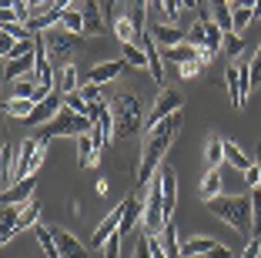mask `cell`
<instances>
[{
  "label": "cell",
  "mask_w": 261,
  "mask_h": 258,
  "mask_svg": "<svg viewBox=\"0 0 261 258\" xmlns=\"http://www.w3.org/2000/svg\"><path fill=\"white\" fill-rule=\"evenodd\" d=\"M241 258H261V238H248L245 251H241Z\"/></svg>",
  "instance_id": "obj_47"
},
{
  "label": "cell",
  "mask_w": 261,
  "mask_h": 258,
  "mask_svg": "<svg viewBox=\"0 0 261 258\" xmlns=\"http://www.w3.org/2000/svg\"><path fill=\"white\" fill-rule=\"evenodd\" d=\"M121 218H124V201H121V205H117L114 212H111L108 218L97 225V231L91 235V251H94V248H104V245H108V238L114 235L117 228H121Z\"/></svg>",
  "instance_id": "obj_12"
},
{
  "label": "cell",
  "mask_w": 261,
  "mask_h": 258,
  "mask_svg": "<svg viewBox=\"0 0 261 258\" xmlns=\"http://www.w3.org/2000/svg\"><path fill=\"white\" fill-rule=\"evenodd\" d=\"M84 27H87V34L91 37H100V34L108 31V24H104V17H100V4L97 0H84Z\"/></svg>",
  "instance_id": "obj_18"
},
{
  "label": "cell",
  "mask_w": 261,
  "mask_h": 258,
  "mask_svg": "<svg viewBox=\"0 0 261 258\" xmlns=\"http://www.w3.org/2000/svg\"><path fill=\"white\" fill-rule=\"evenodd\" d=\"M147 242H151V258H168V251H164V242H161V235H147Z\"/></svg>",
  "instance_id": "obj_46"
},
{
  "label": "cell",
  "mask_w": 261,
  "mask_h": 258,
  "mask_svg": "<svg viewBox=\"0 0 261 258\" xmlns=\"http://www.w3.org/2000/svg\"><path fill=\"white\" fill-rule=\"evenodd\" d=\"M34 107H37V101H31V98H10L7 104H4V111H7L10 118H20V121H31Z\"/></svg>",
  "instance_id": "obj_26"
},
{
  "label": "cell",
  "mask_w": 261,
  "mask_h": 258,
  "mask_svg": "<svg viewBox=\"0 0 261 258\" xmlns=\"http://www.w3.org/2000/svg\"><path fill=\"white\" fill-rule=\"evenodd\" d=\"M91 131H94V121H91V118H84V114L67 111V107H64L54 121L40 128L37 137L44 141V145H50L54 137H81V134H91Z\"/></svg>",
  "instance_id": "obj_4"
},
{
  "label": "cell",
  "mask_w": 261,
  "mask_h": 258,
  "mask_svg": "<svg viewBox=\"0 0 261 258\" xmlns=\"http://www.w3.org/2000/svg\"><path fill=\"white\" fill-rule=\"evenodd\" d=\"M31 231L37 235V245L44 248V255H47V258H61V248H57V238H54V228H47V225H34Z\"/></svg>",
  "instance_id": "obj_24"
},
{
  "label": "cell",
  "mask_w": 261,
  "mask_h": 258,
  "mask_svg": "<svg viewBox=\"0 0 261 258\" xmlns=\"http://www.w3.org/2000/svg\"><path fill=\"white\" fill-rule=\"evenodd\" d=\"M188 44H194V51H198V47H211L207 44V31H204V20H198L191 27V31H188Z\"/></svg>",
  "instance_id": "obj_39"
},
{
  "label": "cell",
  "mask_w": 261,
  "mask_h": 258,
  "mask_svg": "<svg viewBox=\"0 0 261 258\" xmlns=\"http://www.w3.org/2000/svg\"><path fill=\"white\" fill-rule=\"evenodd\" d=\"M204 67H207V61H201V57H198V61H188V64H181V67H177V74L185 77V81H191V77H198Z\"/></svg>",
  "instance_id": "obj_42"
},
{
  "label": "cell",
  "mask_w": 261,
  "mask_h": 258,
  "mask_svg": "<svg viewBox=\"0 0 261 258\" xmlns=\"http://www.w3.org/2000/svg\"><path fill=\"white\" fill-rule=\"evenodd\" d=\"M37 218H40V201H37V198H31V201L23 205V212H20L17 231H23V228H34V225H37Z\"/></svg>",
  "instance_id": "obj_31"
},
{
  "label": "cell",
  "mask_w": 261,
  "mask_h": 258,
  "mask_svg": "<svg viewBox=\"0 0 261 258\" xmlns=\"http://www.w3.org/2000/svg\"><path fill=\"white\" fill-rule=\"evenodd\" d=\"M121 231H114V235L108 238V245H104V258H121Z\"/></svg>",
  "instance_id": "obj_43"
},
{
  "label": "cell",
  "mask_w": 261,
  "mask_h": 258,
  "mask_svg": "<svg viewBox=\"0 0 261 258\" xmlns=\"http://www.w3.org/2000/svg\"><path fill=\"white\" fill-rule=\"evenodd\" d=\"M111 114H114V141H127L144 128V114H141V101L134 94H117L111 101Z\"/></svg>",
  "instance_id": "obj_3"
},
{
  "label": "cell",
  "mask_w": 261,
  "mask_h": 258,
  "mask_svg": "<svg viewBox=\"0 0 261 258\" xmlns=\"http://www.w3.org/2000/svg\"><path fill=\"white\" fill-rule=\"evenodd\" d=\"M161 57H164V64H188V61H198V51H194V44H177V47H168V51H161Z\"/></svg>",
  "instance_id": "obj_21"
},
{
  "label": "cell",
  "mask_w": 261,
  "mask_h": 258,
  "mask_svg": "<svg viewBox=\"0 0 261 258\" xmlns=\"http://www.w3.org/2000/svg\"><path fill=\"white\" fill-rule=\"evenodd\" d=\"M215 248H218L215 238H191V242H185V258H191V255H211Z\"/></svg>",
  "instance_id": "obj_34"
},
{
  "label": "cell",
  "mask_w": 261,
  "mask_h": 258,
  "mask_svg": "<svg viewBox=\"0 0 261 258\" xmlns=\"http://www.w3.org/2000/svg\"><path fill=\"white\" fill-rule=\"evenodd\" d=\"M234 4H238V7H251L254 10V4H258V0H234Z\"/></svg>",
  "instance_id": "obj_53"
},
{
  "label": "cell",
  "mask_w": 261,
  "mask_h": 258,
  "mask_svg": "<svg viewBox=\"0 0 261 258\" xmlns=\"http://www.w3.org/2000/svg\"><path fill=\"white\" fill-rule=\"evenodd\" d=\"M14 98L37 101V81H34V77H20V81H14Z\"/></svg>",
  "instance_id": "obj_35"
},
{
  "label": "cell",
  "mask_w": 261,
  "mask_h": 258,
  "mask_svg": "<svg viewBox=\"0 0 261 258\" xmlns=\"http://www.w3.org/2000/svg\"><path fill=\"white\" fill-rule=\"evenodd\" d=\"M37 67V57L34 54H27V57H14V61H7V71H4V77L7 81H20V77H27V71Z\"/></svg>",
  "instance_id": "obj_25"
},
{
  "label": "cell",
  "mask_w": 261,
  "mask_h": 258,
  "mask_svg": "<svg viewBox=\"0 0 261 258\" xmlns=\"http://www.w3.org/2000/svg\"><path fill=\"white\" fill-rule=\"evenodd\" d=\"M251 20H254V10L251 7H234V34H241Z\"/></svg>",
  "instance_id": "obj_41"
},
{
  "label": "cell",
  "mask_w": 261,
  "mask_h": 258,
  "mask_svg": "<svg viewBox=\"0 0 261 258\" xmlns=\"http://www.w3.org/2000/svg\"><path fill=\"white\" fill-rule=\"evenodd\" d=\"M61 111H64V94L54 91L50 98L37 101V107H34V114H31V124H50Z\"/></svg>",
  "instance_id": "obj_11"
},
{
  "label": "cell",
  "mask_w": 261,
  "mask_h": 258,
  "mask_svg": "<svg viewBox=\"0 0 261 258\" xmlns=\"http://www.w3.org/2000/svg\"><path fill=\"white\" fill-rule=\"evenodd\" d=\"M44 44H47V57H50L54 67L61 71V67H67V64H70V57H74V51H77V34L57 27V31H50L44 37Z\"/></svg>",
  "instance_id": "obj_7"
},
{
  "label": "cell",
  "mask_w": 261,
  "mask_h": 258,
  "mask_svg": "<svg viewBox=\"0 0 261 258\" xmlns=\"http://www.w3.org/2000/svg\"><path fill=\"white\" fill-rule=\"evenodd\" d=\"M224 161H228L231 168H238L241 175H245L248 168H254V158H248V154L241 151V148L234 145V141H228V137H224Z\"/></svg>",
  "instance_id": "obj_22"
},
{
  "label": "cell",
  "mask_w": 261,
  "mask_h": 258,
  "mask_svg": "<svg viewBox=\"0 0 261 258\" xmlns=\"http://www.w3.org/2000/svg\"><path fill=\"white\" fill-rule=\"evenodd\" d=\"M81 84H77V67L74 64H67V67H61L57 71V91L61 94H74Z\"/></svg>",
  "instance_id": "obj_29"
},
{
  "label": "cell",
  "mask_w": 261,
  "mask_h": 258,
  "mask_svg": "<svg viewBox=\"0 0 261 258\" xmlns=\"http://www.w3.org/2000/svg\"><path fill=\"white\" fill-rule=\"evenodd\" d=\"M141 47H144V54H147V74H151V81L164 84V57H161V47H158V40H154L151 31L141 37Z\"/></svg>",
  "instance_id": "obj_10"
},
{
  "label": "cell",
  "mask_w": 261,
  "mask_h": 258,
  "mask_svg": "<svg viewBox=\"0 0 261 258\" xmlns=\"http://www.w3.org/2000/svg\"><path fill=\"white\" fill-rule=\"evenodd\" d=\"M34 184H37V178H23V181L10 184V188H4V205H27L34 195Z\"/></svg>",
  "instance_id": "obj_17"
},
{
  "label": "cell",
  "mask_w": 261,
  "mask_h": 258,
  "mask_svg": "<svg viewBox=\"0 0 261 258\" xmlns=\"http://www.w3.org/2000/svg\"><path fill=\"white\" fill-rule=\"evenodd\" d=\"M77 94L87 101V104H104V94H100V84H91V81H84L81 87H77Z\"/></svg>",
  "instance_id": "obj_37"
},
{
  "label": "cell",
  "mask_w": 261,
  "mask_h": 258,
  "mask_svg": "<svg viewBox=\"0 0 261 258\" xmlns=\"http://www.w3.org/2000/svg\"><path fill=\"white\" fill-rule=\"evenodd\" d=\"M144 221V205H141V198H138V191H130L127 198H124V218H121V235H127V231H134V228Z\"/></svg>",
  "instance_id": "obj_13"
},
{
  "label": "cell",
  "mask_w": 261,
  "mask_h": 258,
  "mask_svg": "<svg viewBox=\"0 0 261 258\" xmlns=\"http://www.w3.org/2000/svg\"><path fill=\"white\" fill-rule=\"evenodd\" d=\"M121 4H124V0H104V10H108V14H114Z\"/></svg>",
  "instance_id": "obj_51"
},
{
  "label": "cell",
  "mask_w": 261,
  "mask_h": 258,
  "mask_svg": "<svg viewBox=\"0 0 261 258\" xmlns=\"http://www.w3.org/2000/svg\"><path fill=\"white\" fill-rule=\"evenodd\" d=\"M44 151H47V145L40 141V137H27V141H23V145L17 148L14 184H17V181H23V178H31V175H37L40 161H44Z\"/></svg>",
  "instance_id": "obj_6"
},
{
  "label": "cell",
  "mask_w": 261,
  "mask_h": 258,
  "mask_svg": "<svg viewBox=\"0 0 261 258\" xmlns=\"http://www.w3.org/2000/svg\"><path fill=\"white\" fill-rule=\"evenodd\" d=\"M54 238H57V248H61V258H91V248L81 245L70 231L64 228H54Z\"/></svg>",
  "instance_id": "obj_16"
},
{
  "label": "cell",
  "mask_w": 261,
  "mask_h": 258,
  "mask_svg": "<svg viewBox=\"0 0 261 258\" xmlns=\"http://www.w3.org/2000/svg\"><path fill=\"white\" fill-rule=\"evenodd\" d=\"M204 161H207V171H211V168H221V161H224V137H218V134L207 137Z\"/></svg>",
  "instance_id": "obj_28"
},
{
  "label": "cell",
  "mask_w": 261,
  "mask_h": 258,
  "mask_svg": "<svg viewBox=\"0 0 261 258\" xmlns=\"http://www.w3.org/2000/svg\"><path fill=\"white\" fill-rule=\"evenodd\" d=\"M221 47H224V57H231V61H234V57L245 51V40H241V34L231 31V34H224V44Z\"/></svg>",
  "instance_id": "obj_36"
},
{
  "label": "cell",
  "mask_w": 261,
  "mask_h": 258,
  "mask_svg": "<svg viewBox=\"0 0 261 258\" xmlns=\"http://www.w3.org/2000/svg\"><path fill=\"white\" fill-rule=\"evenodd\" d=\"M147 31L154 34V40H158V47L161 51H168V47H177V44H185V31L181 27H174V24H147Z\"/></svg>",
  "instance_id": "obj_15"
},
{
  "label": "cell",
  "mask_w": 261,
  "mask_h": 258,
  "mask_svg": "<svg viewBox=\"0 0 261 258\" xmlns=\"http://www.w3.org/2000/svg\"><path fill=\"white\" fill-rule=\"evenodd\" d=\"M4 34H7V37H14V40H31L34 37L31 27H27V24H17V20H7V24H4Z\"/></svg>",
  "instance_id": "obj_38"
},
{
  "label": "cell",
  "mask_w": 261,
  "mask_h": 258,
  "mask_svg": "<svg viewBox=\"0 0 261 258\" xmlns=\"http://www.w3.org/2000/svg\"><path fill=\"white\" fill-rule=\"evenodd\" d=\"M64 107H67V111H77V114H84L87 118V111H91V104H87L84 98H81V94H64Z\"/></svg>",
  "instance_id": "obj_40"
},
{
  "label": "cell",
  "mask_w": 261,
  "mask_h": 258,
  "mask_svg": "<svg viewBox=\"0 0 261 258\" xmlns=\"http://www.w3.org/2000/svg\"><path fill=\"white\" fill-rule=\"evenodd\" d=\"M224 81H228L231 104L241 111L245 101H248V91H251V61H231L228 67H224Z\"/></svg>",
  "instance_id": "obj_5"
},
{
  "label": "cell",
  "mask_w": 261,
  "mask_h": 258,
  "mask_svg": "<svg viewBox=\"0 0 261 258\" xmlns=\"http://www.w3.org/2000/svg\"><path fill=\"white\" fill-rule=\"evenodd\" d=\"M211 20H215L224 34L234 31V10L228 7V0H211Z\"/></svg>",
  "instance_id": "obj_20"
},
{
  "label": "cell",
  "mask_w": 261,
  "mask_h": 258,
  "mask_svg": "<svg viewBox=\"0 0 261 258\" xmlns=\"http://www.w3.org/2000/svg\"><path fill=\"white\" fill-rule=\"evenodd\" d=\"M124 71H127V61H124V57H121V61H100V64H94V67H91L87 81H91V84H100V87H104L108 81H117Z\"/></svg>",
  "instance_id": "obj_14"
},
{
  "label": "cell",
  "mask_w": 261,
  "mask_h": 258,
  "mask_svg": "<svg viewBox=\"0 0 261 258\" xmlns=\"http://www.w3.org/2000/svg\"><path fill=\"white\" fill-rule=\"evenodd\" d=\"M134 258H151V242H147V231H144V235H138V242H134Z\"/></svg>",
  "instance_id": "obj_44"
},
{
  "label": "cell",
  "mask_w": 261,
  "mask_h": 258,
  "mask_svg": "<svg viewBox=\"0 0 261 258\" xmlns=\"http://www.w3.org/2000/svg\"><path fill=\"white\" fill-rule=\"evenodd\" d=\"M161 242H164V251H168V258H185V245L177 242L174 218H171V221H164V228H161Z\"/></svg>",
  "instance_id": "obj_23"
},
{
  "label": "cell",
  "mask_w": 261,
  "mask_h": 258,
  "mask_svg": "<svg viewBox=\"0 0 261 258\" xmlns=\"http://www.w3.org/2000/svg\"><path fill=\"white\" fill-rule=\"evenodd\" d=\"M207 258H238V255H234V251H231V248H224V245H218V248L211 251V255H207Z\"/></svg>",
  "instance_id": "obj_49"
},
{
  "label": "cell",
  "mask_w": 261,
  "mask_h": 258,
  "mask_svg": "<svg viewBox=\"0 0 261 258\" xmlns=\"http://www.w3.org/2000/svg\"><path fill=\"white\" fill-rule=\"evenodd\" d=\"M70 4H74V0H54V4H50V10H47V14H54L57 20H61V17H64V10H70Z\"/></svg>",
  "instance_id": "obj_48"
},
{
  "label": "cell",
  "mask_w": 261,
  "mask_h": 258,
  "mask_svg": "<svg viewBox=\"0 0 261 258\" xmlns=\"http://www.w3.org/2000/svg\"><path fill=\"white\" fill-rule=\"evenodd\" d=\"M198 191H201V198H204V201L218 198V195H221V171H218V168H211V171H207V175L201 178Z\"/></svg>",
  "instance_id": "obj_27"
},
{
  "label": "cell",
  "mask_w": 261,
  "mask_h": 258,
  "mask_svg": "<svg viewBox=\"0 0 261 258\" xmlns=\"http://www.w3.org/2000/svg\"><path fill=\"white\" fill-rule=\"evenodd\" d=\"M158 181H161V198H164V218L171 221V215H174V208H177V171H174L171 161L161 165Z\"/></svg>",
  "instance_id": "obj_9"
},
{
  "label": "cell",
  "mask_w": 261,
  "mask_h": 258,
  "mask_svg": "<svg viewBox=\"0 0 261 258\" xmlns=\"http://www.w3.org/2000/svg\"><path fill=\"white\" fill-rule=\"evenodd\" d=\"M97 158H100V151H97V145L91 141V134H81V137H77V168H94Z\"/></svg>",
  "instance_id": "obj_19"
},
{
  "label": "cell",
  "mask_w": 261,
  "mask_h": 258,
  "mask_svg": "<svg viewBox=\"0 0 261 258\" xmlns=\"http://www.w3.org/2000/svg\"><path fill=\"white\" fill-rule=\"evenodd\" d=\"M181 107H185V94L174 91V87H164V91L154 98V107L144 118V131H151L154 124H161L164 118H171V114H181Z\"/></svg>",
  "instance_id": "obj_8"
},
{
  "label": "cell",
  "mask_w": 261,
  "mask_h": 258,
  "mask_svg": "<svg viewBox=\"0 0 261 258\" xmlns=\"http://www.w3.org/2000/svg\"><path fill=\"white\" fill-rule=\"evenodd\" d=\"M147 4H151V10L161 14V20H168V14H164V0H147Z\"/></svg>",
  "instance_id": "obj_50"
},
{
  "label": "cell",
  "mask_w": 261,
  "mask_h": 258,
  "mask_svg": "<svg viewBox=\"0 0 261 258\" xmlns=\"http://www.w3.org/2000/svg\"><path fill=\"white\" fill-rule=\"evenodd\" d=\"M61 27L64 31H70V34H84L87 27H84V10H64V17H61Z\"/></svg>",
  "instance_id": "obj_33"
},
{
  "label": "cell",
  "mask_w": 261,
  "mask_h": 258,
  "mask_svg": "<svg viewBox=\"0 0 261 258\" xmlns=\"http://www.w3.org/2000/svg\"><path fill=\"white\" fill-rule=\"evenodd\" d=\"M121 51H124V61H127V67L147 71V54H144V47H141V44H121Z\"/></svg>",
  "instance_id": "obj_30"
},
{
  "label": "cell",
  "mask_w": 261,
  "mask_h": 258,
  "mask_svg": "<svg viewBox=\"0 0 261 258\" xmlns=\"http://www.w3.org/2000/svg\"><path fill=\"white\" fill-rule=\"evenodd\" d=\"M4 7L7 10H14V17H17V24H27L31 27V20H34V7H31V0H4Z\"/></svg>",
  "instance_id": "obj_32"
},
{
  "label": "cell",
  "mask_w": 261,
  "mask_h": 258,
  "mask_svg": "<svg viewBox=\"0 0 261 258\" xmlns=\"http://www.w3.org/2000/svg\"><path fill=\"white\" fill-rule=\"evenodd\" d=\"M31 7H34V10H37V7H40V10H50V0H31Z\"/></svg>",
  "instance_id": "obj_52"
},
{
  "label": "cell",
  "mask_w": 261,
  "mask_h": 258,
  "mask_svg": "<svg viewBox=\"0 0 261 258\" xmlns=\"http://www.w3.org/2000/svg\"><path fill=\"white\" fill-rule=\"evenodd\" d=\"M207 212L215 215V218H221L224 225H231L238 235L251 238V195H218L211 198V201H204Z\"/></svg>",
  "instance_id": "obj_2"
},
{
  "label": "cell",
  "mask_w": 261,
  "mask_h": 258,
  "mask_svg": "<svg viewBox=\"0 0 261 258\" xmlns=\"http://www.w3.org/2000/svg\"><path fill=\"white\" fill-rule=\"evenodd\" d=\"M181 114H171V118H164L161 124H154L151 131H144V148H141V161H138V184H134V191H141L144 184H151L154 178H158V171H161L164 158H168L171 145L177 141V134H181Z\"/></svg>",
  "instance_id": "obj_1"
},
{
  "label": "cell",
  "mask_w": 261,
  "mask_h": 258,
  "mask_svg": "<svg viewBox=\"0 0 261 258\" xmlns=\"http://www.w3.org/2000/svg\"><path fill=\"white\" fill-rule=\"evenodd\" d=\"M258 84H261V44L251 57V87H258Z\"/></svg>",
  "instance_id": "obj_45"
}]
</instances>
